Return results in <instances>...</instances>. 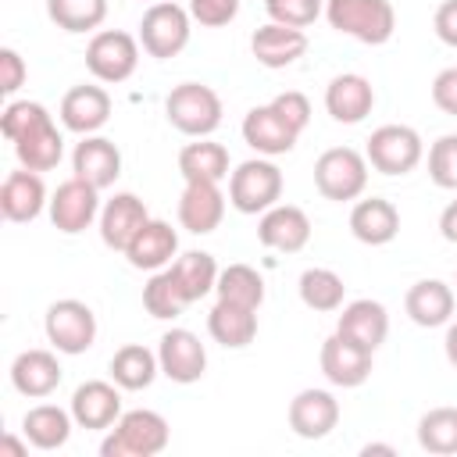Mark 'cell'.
I'll return each instance as SVG.
<instances>
[{"instance_id": "1", "label": "cell", "mask_w": 457, "mask_h": 457, "mask_svg": "<svg viewBox=\"0 0 457 457\" xmlns=\"http://www.w3.org/2000/svg\"><path fill=\"white\" fill-rule=\"evenodd\" d=\"M168 439H171V428L164 414L136 407V411H121V418L104 436L100 453L104 457H154L168 446Z\"/></svg>"}, {"instance_id": "2", "label": "cell", "mask_w": 457, "mask_h": 457, "mask_svg": "<svg viewBox=\"0 0 457 457\" xmlns=\"http://www.w3.org/2000/svg\"><path fill=\"white\" fill-rule=\"evenodd\" d=\"M325 18L336 32L368 46L389 43L396 29V11L389 0H325Z\"/></svg>"}, {"instance_id": "3", "label": "cell", "mask_w": 457, "mask_h": 457, "mask_svg": "<svg viewBox=\"0 0 457 457\" xmlns=\"http://www.w3.org/2000/svg\"><path fill=\"white\" fill-rule=\"evenodd\" d=\"M164 114L182 136L204 139L221 125V96L204 82H182L168 93Z\"/></svg>"}, {"instance_id": "4", "label": "cell", "mask_w": 457, "mask_h": 457, "mask_svg": "<svg viewBox=\"0 0 457 457\" xmlns=\"http://www.w3.org/2000/svg\"><path fill=\"white\" fill-rule=\"evenodd\" d=\"M282 196V171L268 157H250L228 175V204L239 214H264Z\"/></svg>"}, {"instance_id": "5", "label": "cell", "mask_w": 457, "mask_h": 457, "mask_svg": "<svg viewBox=\"0 0 457 457\" xmlns=\"http://www.w3.org/2000/svg\"><path fill=\"white\" fill-rule=\"evenodd\" d=\"M314 186L325 200L346 204L368 189V157L353 146H332L314 161Z\"/></svg>"}, {"instance_id": "6", "label": "cell", "mask_w": 457, "mask_h": 457, "mask_svg": "<svg viewBox=\"0 0 457 457\" xmlns=\"http://www.w3.org/2000/svg\"><path fill=\"white\" fill-rule=\"evenodd\" d=\"M189 7H179L171 0H157L143 11L139 18V46L157 57V61H168L175 54L186 50L189 43Z\"/></svg>"}, {"instance_id": "7", "label": "cell", "mask_w": 457, "mask_h": 457, "mask_svg": "<svg viewBox=\"0 0 457 457\" xmlns=\"http://www.w3.org/2000/svg\"><path fill=\"white\" fill-rule=\"evenodd\" d=\"M136 64H139V39L132 32H121V29L93 32V39L86 46V68L96 82L118 86V82L132 79Z\"/></svg>"}, {"instance_id": "8", "label": "cell", "mask_w": 457, "mask_h": 457, "mask_svg": "<svg viewBox=\"0 0 457 457\" xmlns=\"http://www.w3.org/2000/svg\"><path fill=\"white\" fill-rule=\"evenodd\" d=\"M364 157L382 175H407L421 164L425 143L411 125H378L368 139Z\"/></svg>"}, {"instance_id": "9", "label": "cell", "mask_w": 457, "mask_h": 457, "mask_svg": "<svg viewBox=\"0 0 457 457\" xmlns=\"http://www.w3.org/2000/svg\"><path fill=\"white\" fill-rule=\"evenodd\" d=\"M43 328H46V339L57 353H86L96 339V314L89 311V303L82 300H57L46 307V318H43Z\"/></svg>"}, {"instance_id": "10", "label": "cell", "mask_w": 457, "mask_h": 457, "mask_svg": "<svg viewBox=\"0 0 457 457\" xmlns=\"http://www.w3.org/2000/svg\"><path fill=\"white\" fill-rule=\"evenodd\" d=\"M93 218H100V189L89 186L79 175L64 179L54 189V196H50V221H54V228L64 232V236H75V232L89 228Z\"/></svg>"}, {"instance_id": "11", "label": "cell", "mask_w": 457, "mask_h": 457, "mask_svg": "<svg viewBox=\"0 0 457 457\" xmlns=\"http://www.w3.org/2000/svg\"><path fill=\"white\" fill-rule=\"evenodd\" d=\"M371 357H375V350H368V346H361V343H353V339L332 332V336L321 343L318 364H321V375H325L332 386H339V389H357V386H364L368 375H371Z\"/></svg>"}, {"instance_id": "12", "label": "cell", "mask_w": 457, "mask_h": 457, "mask_svg": "<svg viewBox=\"0 0 457 457\" xmlns=\"http://www.w3.org/2000/svg\"><path fill=\"white\" fill-rule=\"evenodd\" d=\"M157 361H161V375H168L179 386H193L207 371V350H204L200 336L189 328L164 332L161 346H157Z\"/></svg>"}, {"instance_id": "13", "label": "cell", "mask_w": 457, "mask_h": 457, "mask_svg": "<svg viewBox=\"0 0 457 457\" xmlns=\"http://www.w3.org/2000/svg\"><path fill=\"white\" fill-rule=\"evenodd\" d=\"M243 139L250 150H257L261 157H278V154H289L300 139V132L271 107V104H261V107H250L246 118H243Z\"/></svg>"}, {"instance_id": "14", "label": "cell", "mask_w": 457, "mask_h": 457, "mask_svg": "<svg viewBox=\"0 0 457 457\" xmlns=\"http://www.w3.org/2000/svg\"><path fill=\"white\" fill-rule=\"evenodd\" d=\"M221 218H225V193L218 189V182L189 179L179 196V225L193 236H207L221 225Z\"/></svg>"}, {"instance_id": "15", "label": "cell", "mask_w": 457, "mask_h": 457, "mask_svg": "<svg viewBox=\"0 0 457 457\" xmlns=\"http://www.w3.org/2000/svg\"><path fill=\"white\" fill-rule=\"evenodd\" d=\"M257 239L261 246L268 250H278V253H296L307 246L311 239V218L303 207H293V204H275L261 214L257 221Z\"/></svg>"}, {"instance_id": "16", "label": "cell", "mask_w": 457, "mask_h": 457, "mask_svg": "<svg viewBox=\"0 0 457 457\" xmlns=\"http://www.w3.org/2000/svg\"><path fill=\"white\" fill-rule=\"evenodd\" d=\"M286 418L300 439H325L339 425V400L328 389H300L289 400Z\"/></svg>"}, {"instance_id": "17", "label": "cell", "mask_w": 457, "mask_h": 457, "mask_svg": "<svg viewBox=\"0 0 457 457\" xmlns=\"http://www.w3.org/2000/svg\"><path fill=\"white\" fill-rule=\"evenodd\" d=\"M61 125L79 136H96L111 121V96L104 86H71L61 96Z\"/></svg>"}, {"instance_id": "18", "label": "cell", "mask_w": 457, "mask_h": 457, "mask_svg": "<svg viewBox=\"0 0 457 457\" xmlns=\"http://www.w3.org/2000/svg\"><path fill=\"white\" fill-rule=\"evenodd\" d=\"M121 386L118 382H104V378H89L71 393V418L79 428H111L121 418Z\"/></svg>"}, {"instance_id": "19", "label": "cell", "mask_w": 457, "mask_h": 457, "mask_svg": "<svg viewBox=\"0 0 457 457\" xmlns=\"http://www.w3.org/2000/svg\"><path fill=\"white\" fill-rule=\"evenodd\" d=\"M375 107V89L364 75L357 71H343L325 86V111L332 114V121L339 125H357L371 114Z\"/></svg>"}, {"instance_id": "20", "label": "cell", "mask_w": 457, "mask_h": 457, "mask_svg": "<svg viewBox=\"0 0 457 457\" xmlns=\"http://www.w3.org/2000/svg\"><path fill=\"white\" fill-rule=\"evenodd\" d=\"M43 207H50L46 200V186L39 179V171H29V168H18L4 179L0 186V214L7 221H36L43 214Z\"/></svg>"}, {"instance_id": "21", "label": "cell", "mask_w": 457, "mask_h": 457, "mask_svg": "<svg viewBox=\"0 0 457 457\" xmlns=\"http://www.w3.org/2000/svg\"><path fill=\"white\" fill-rule=\"evenodd\" d=\"M150 221V211L146 204L136 196V193H114L104 207H100V239L111 246V250H121L136 239V232Z\"/></svg>"}, {"instance_id": "22", "label": "cell", "mask_w": 457, "mask_h": 457, "mask_svg": "<svg viewBox=\"0 0 457 457\" xmlns=\"http://www.w3.org/2000/svg\"><path fill=\"white\" fill-rule=\"evenodd\" d=\"M61 361L54 350H21L14 361H11V386L21 393V396H32V400H43L50 396L57 386H61Z\"/></svg>"}, {"instance_id": "23", "label": "cell", "mask_w": 457, "mask_h": 457, "mask_svg": "<svg viewBox=\"0 0 457 457\" xmlns=\"http://www.w3.org/2000/svg\"><path fill=\"white\" fill-rule=\"evenodd\" d=\"M71 171L89 186L107 189L121 175V150L107 136H82V143H75L71 154Z\"/></svg>"}, {"instance_id": "24", "label": "cell", "mask_w": 457, "mask_h": 457, "mask_svg": "<svg viewBox=\"0 0 457 457\" xmlns=\"http://www.w3.org/2000/svg\"><path fill=\"white\" fill-rule=\"evenodd\" d=\"M175 253H179V232L168 221H161V218H150L136 232V239L125 246L129 264L139 268V271H161V268L171 264Z\"/></svg>"}, {"instance_id": "25", "label": "cell", "mask_w": 457, "mask_h": 457, "mask_svg": "<svg viewBox=\"0 0 457 457\" xmlns=\"http://www.w3.org/2000/svg\"><path fill=\"white\" fill-rule=\"evenodd\" d=\"M453 289L443 282V278H418L407 296H403V311L414 325L421 328H439V325H450L453 318Z\"/></svg>"}, {"instance_id": "26", "label": "cell", "mask_w": 457, "mask_h": 457, "mask_svg": "<svg viewBox=\"0 0 457 457\" xmlns=\"http://www.w3.org/2000/svg\"><path fill=\"white\" fill-rule=\"evenodd\" d=\"M250 50H253L257 64H264V68H289L293 61H300L307 54V36H303V29L268 21L250 36Z\"/></svg>"}, {"instance_id": "27", "label": "cell", "mask_w": 457, "mask_h": 457, "mask_svg": "<svg viewBox=\"0 0 457 457\" xmlns=\"http://www.w3.org/2000/svg\"><path fill=\"white\" fill-rule=\"evenodd\" d=\"M350 232H353V239H361L368 246H386L400 232V211L386 196L357 200L350 211Z\"/></svg>"}, {"instance_id": "28", "label": "cell", "mask_w": 457, "mask_h": 457, "mask_svg": "<svg viewBox=\"0 0 457 457\" xmlns=\"http://www.w3.org/2000/svg\"><path fill=\"white\" fill-rule=\"evenodd\" d=\"M336 332L353 339V343H361V346H368V350H378L386 343V336H389V314H386V307L378 300H368V296L364 300H350L343 307L339 321H336Z\"/></svg>"}, {"instance_id": "29", "label": "cell", "mask_w": 457, "mask_h": 457, "mask_svg": "<svg viewBox=\"0 0 457 457\" xmlns=\"http://www.w3.org/2000/svg\"><path fill=\"white\" fill-rule=\"evenodd\" d=\"M14 157H18V164L29 168V171H50V168L61 164V157H64V139H61V132H57V125H54V114L39 118L25 136L14 139Z\"/></svg>"}, {"instance_id": "30", "label": "cell", "mask_w": 457, "mask_h": 457, "mask_svg": "<svg viewBox=\"0 0 457 457\" xmlns=\"http://www.w3.org/2000/svg\"><path fill=\"white\" fill-rule=\"evenodd\" d=\"M207 332H211L214 343H221L228 350H243L257 336V311L253 307H243V303L218 300L211 307V314H207Z\"/></svg>"}, {"instance_id": "31", "label": "cell", "mask_w": 457, "mask_h": 457, "mask_svg": "<svg viewBox=\"0 0 457 457\" xmlns=\"http://www.w3.org/2000/svg\"><path fill=\"white\" fill-rule=\"evenodd\" d=\"M168 271H171L175 286L182 289V296H186L189 303H196V300H204L207 293H214L221 268H218V261H214L211 253H204V250H186V253H179V257L168 264Z\"/></svg>"}, {"instance_id": "32", "label": "cell", "mask_w": 457, "mask_h": 457, "mask_svg": "<svg viewBox=\"0 0 457 457\" xmlns=\"http://www.w3.org/2000/svg\"><path fill=\"white\" fill-rule=\"evenodd\" d=\"M71 411L57 407V403H39V407H29L25 418H21V432L25 439L36 446V450H57L68 443L71 436Z\"/></svg>"}, {"instance_id": "33", "label": "cell", "mask_w": 457, "mask_h": 457, "mask_svg": "<svg viewBox=\"0 0 457 457\" xmlns=\"http://www.w3.org/2000/svg\"><path fill=\"white\" fill-rule=\"evenodd\" d=\"M157 375H161V361H157V353L146 350L143 343H125V346H118L114 357H111V382H118V386L129 389V393L154 386Z\"/></svg>"}, {"instance_id": "34", "label": "cell", "mask_w": 457, "mask_h": 457, "mask_svg": "<svg viewBox=\"0 0 457 457\" xmlns=\"http://www.w3.org/2000/svg\"><path fill=\"white\" fill-rule=\"evenodd\" d=\"M179 171L182 179H207V182H221L228 179V150L214 139H196V143H186L179 150Z\"/></svg>"}, {"instance_id": "35", "label": "cell", "mask_w": 457, "mask_h": 457, "mask_svg": "<svg viewBox=\"0 0 457 457\" xmlns=\"http://www.w3.org/2000/svg\"><path fill=\"white\" fill-rule=\"evenodd\" d=\"M218 300H228V303H243V307H261L264 303V278L257 268L250 264H228L218 271V286H214Z\"/></svg>"}, {"instance_id": "36", "label": "cell", "mask_w": 457, "mask_h": 457, "mask_svg": "<svg viewBox=\"0 0 457 457\" xmlns=\"http://www.w3.org/2000/svg\"><path fill=\"white\" fill-rule=\"evenodd\" d=\"M343 296H346V282L332 271V268H307L300 275V300L311 307V311H339L343 307Z\"/></svg>"}, {"instance_id": "37", "label": "cell", "mask_w": 457, "mask_h": 457, "mask_svg": "<svg viewBox=\"0 0 457 457\" xmlns=\"http://www.w3.org/2000/svg\"><path fill=\"white\" fill-rule=\"evenodd\" d=\"M418 443L428 453H457V407H432L418 421Z\"/></svg>"}, {"instance_id": "38", "label": "cell", "mask_w": 457, "mask_h": 457, "mask_svg": "<svg viewBox=\"0 0 457 457\" xmlns=\"http://www.w3.org/2000/svg\"><path fill=\"white\" fill-rule=\"evenodd\" d=\"M46 14L64 32H93L107 18V0H46Z\"/></svg>"}, {"instance_id": "39", "label": "cell", "mask_w": 457, "mask_h": 457, "mask_svg": "<svg viewBox=\"0 0 457 457\" xmlns=\"http://www.w3.org/2000/svg\"><path fill=\"white\" fill-rule=\"evenodd\" d=\"M143 307H146V314H150V318L168 321V318H179V314L189 307V300H186V296H182V289L175 286L171 271H168V268H161V271H154V275H150V282L143 286Z\"/></svg>"}, {"instance_id": "40", "label": "cell", "mask_w": 457, "mask_h": 457, "mask_svg": "<svg viewBox=\"0 0 457 457\" xmlns=\"http://www.w3.org/2000/svg\"><path fill=\"white\" fill-rule=\"evenodd\" d=\"M428 179L439 189H457V136L446 132L428 146Z\"/></svg>"}, {"instance_id": "41", "label": "cell", "mask_w": 457, "mask_h": 457, "mask_svg": "<svg viewBox=\"0 0 457 457\" xmlns=\"http://www.w3.org/2000/svg\"><path fill=\"white\" fill-rule=\"evenodd\" d=\"M264 11L271 21L278 25H293V29H307L318 21V14L325 11V0H264Z\"/></svg>"}, {"instance_id": "42", "label": "cell", "mask_w": 457, "mask_h": 457, "mask_svg": "<svg viewBox=\"0 0 457 457\" xmlns=\"http://www.w3.org/2000/svg\"><path fill=\"white\" fill-rule=\"evenodd\" d=\"M50 111L43 107V104H36V100H11L7 107H4V114H0V132H4V139L7 143H14L18 136H25L39 118H46Z\"/></svg>"}, {"instance_id": "43", "label": "cell", "mask_w": 457, "mask_h": 457, "mask_svg": "<svg viewBox=\"0 0 457 457\" xmlns=\"http://www.w3.org/2000/svg\"><path fill=\"white\" fill-rule=\"evenodd\" d=\"M239 14V0H189V18L204 29H221Z\"/></svg>"}, {"instance_id": "44", "label": "cell", "mask_w": 457, "mask_h": 457, "mask_svg": "<svg viewBox=\"0 0 457 457\" xmlns=\"http://www.w3.org/2000/svg\"><path fill=\"white\" fill-rule=\"evenodd\" d=\"M271 107L296 129V132H303L307 129V121H311V100L303 96V93H296V89H286V93H278L275 100H271Z\"/></svg>"}, {"instance_id": "45", "label": "cell", "mask_w": 457, "mask_h": 457, "mask_svg": "<svg viewBox=\"0 0 457 457\" xmlns=\"http://www.w3.org/2000/svg\"><path fill=\"white\" fill-rule=\"evenodd\" d=\"M25 75H29V68H25L21 54L14 46H4L0 50V93H7V96L18 93L25 86Z\"/></svg>"}, {"instance_id": "46", "label": "cell", "mask_w": 457, "mask_h": 457, "mask_svg": "<svg viewBox=\"0 0 457 457\" xmlns=\"http://www.w3.org/2000/svg\"><path fill=\"white\" fill-rule=\"evenodd\" d=\"M432 104L443 114H453L457 118V68H443L432 79Z\"/></svg>"}, {"instance_id": "47", "label": "cell", "mask_w": 457, "mask_h": 457, "mask_svg": "<svg viewBox=\"0 0 457 457\" xmlns=\"http://www.w3.org/2000/svg\"><path fill=\"white\" fill-rule=\"evenodd\" d=\"M432 29H436V36H439L446 46H457V0H443V4L436 7Z\"/></svg>"}, {"instance_id": "48", "label": "cell", "mask_w": 457, "mask_h": 457, "mask_svg": "<svg viewBox=\"0 0 457 457\" xmlns=\"http://www.w3.org/2000/svg\"><path fill=\"white\" fill-rule=\"evenodd\" d=\"M439 232H443L446 243H457V200H450V204L443 207V214H439Z\"/></svg>"}, {"instance_id": "49", "label": "cell", "mask_w": 457, "mask_h": 457, "mask_svg": "<svg viewBox=\"0 0 457 457\" xmlns=\"http://www.w3.org/2000/svg\"><path fill=\"white\" fill-rule=\"evenodd\" d=\"M25 443H29V439H25ZM25 443H18L14 436H4V439H0V457H25V453H29Z\"/></svg>"}, {"instance_id": "50", "label": "cell", "mask_w": 457, "mask_h": 457, "mask_svg": "<svg viewBox=\"0 0 457 457\" xmlns=\"http://www.w3.org/2000/svg\"><path fill=\"white\" fill-rule=\"evenodd\" d=\"M443 350H446V361L457 368V321H450V328H446V339H443Z\"/></svg>"}, {"instance_id": "51", "label": "cell", "mask_w": 457, "mask_h": 457, "mask_svg": "<svg viewBox=\"0 0 457 457\" xmlns=\"http://www.w3.org/2000/svg\"><path fill=\"white\" fill-rule=\"evenodd\" d=\"M361 453H364V457H371V453H386V457H393V453H396V450H393V446H389V443H368V446H364V450H361Z\"/></svg>"}, {"instance_id": "52", "label": "cell", "mask_w": 457, "mask_h": 457, "mask_svg": "<svg viewBox=\"0 0 457 457\" xmlns=\"http://www.w3.org/2000/svg\"><path fill=\"white\" fill-rule=\"evenodd\" d=\"M150 4H157V0H150Z\"/></svg>"}]
</instances>
